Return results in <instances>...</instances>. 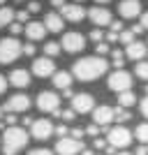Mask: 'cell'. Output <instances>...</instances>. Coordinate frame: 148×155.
Returning <instances> with one entry per match:
<instances>
[{
	"label": "cell",
	"mask_w": 148,
	"mask_h": 155,
	"mask_svg": "<svg viewBox=\"0 0 148 155\" xmlns=\"http://www.w3.org/2000/svg\"><path fill=\"white\" fill-rule=\"evenodd\" d=\"M60 107V97L53 91H42L37 95V109L44 111V114H53V111Z\"/></svg>",
	"instance_id": "7"
},
{
	"label": "cell",
	"mask_w": 148,
	"mask_h": 155,
	"mask_svg": "<svg viewBox=\"0 0 148 155\" xmlns=\"http://www.w3.org/2000/svg\"><path fill=\"white\" fill-rule=\"evenodd\" d=\"M28 155H53V150H49V148H32Z\"/></svg>",
	"instance_id": "38"
},
{
	"label": "cell",
	"mask_w": 148,
	"mask_h": 155,
	"mask_svg": "<svg viewBox=\"0 0 148 155\" xmlns=\"http://www.w3.org/2000/svg\"><path fill=\"white\" fill-rule=\"evenodd\" d=\"M26 35H28V39L30 42H37V39H42L46 35V28H44V23L42 21H30L26 26Z\"/></svg>",
	"instance_id": "20"
},
{
	"label": "cell",
	"mask_w": 148,
	"mask_h": 155,
	"mask_svg": "<svg viewBox=\"0 0 148 155\" xmlns=\"http://www.w3.org/2000/svg\"><path fill=\"white\" fill-rule=\"evenodd\" d=\"M9 84L16 86V88H26V86H30V72H28V70H12V74H9Z\"/></svg>",
	"instance_id": "19"
},
{
	"label": "cell",
	"mask_w": 148,
	"mask_h": 155,
	"mask_svg": "<svg viewBox=\"0 0 148 155\" xmlns=\"http://www.w3.org/2000/svg\"><path fill=\"white\" fill-rule=\"evenodd\" d=\"M109 26H111V32H120L123 30V23H120V21H111Z\"/></svg>",
	"instance_id": "42"
},
{
	"label": "cell",
	"mask_w": 148,
	"mask_h": 155,
	"mask_svg": "<svg viewBox=\"0 0 148 155\" xmlns=\"http://www.w3.org/2000/svg\"><path fill=\"white\" fill-rule=\"evenodd\" d=\"M21 53H23V56H35V44H32V42L21 44Z\"/></svg>",
	"instance_id": "32"
},
{
	"label": "cell",
	"mask_w": 148,
	"mask_h": 155,
	"mask_svg": "<svg viewBox=\"0 0 148 155\" xmlns=\"http://www.w3.org/2000/svg\"><path fill=\"white\" fill-rule=\"evenodd\" d=\"M44 53H46V58L58 56V53H60V44H58V42H46V44H44Z\"/></svg>",
	"instance_id": "26"
},
{
	"label": "cell",
	"mask_w": 148,
	"mask_h": 155,
	"mask_svg": "<svg viewBox=\"0 0 148 155\" xmlns=\"http://www.w3.org/2000/svg\"><path fill=\"white\" fill-rule=\"evenodd\" d=\"M95 109V100L88 93H79V95H72V111L74 114H88V111Z\"/></svg>",
	"instance_id": "11"
},
{
	"label": "cell",
	"mask_w": 148,
	"mask_h": 155,
	"mask_svg": "<svg viewBox=\"0 0 148 155\" xmlns=\"http://www.w3.org/2000/svg\"><path fill=\"white\" fill-rule=\"evenodd\" d=\"M51 77H53V86L60 88V91H65V88H70V86H72V74H70V72L60 70V72H53Z\"/></svg>",
	"instance_id": "21"
},
{
	"label": "cell",
	"mask_w": 148,
	"mask_h": 155,
	"mask_svg": "<svg viewBox=\"0 0 148 155\" xmlns=\"http://www.w3.org/2000/svg\"><path fill=\"white\" fill-rule=\"evenodd\" d=\"M39 9H42V5H39V2H35V0L28 5V12H39Z\"/></svg>",
	"instance_id": "44"
},
{
	"label": "cell",
	"mask_w": 148,
	"mask_h": 155,
	"mask_svg": "<svg viewBox=\"0 0 148 155\" xmlns=\"http://www.w3.org/2000/svg\"><path fill=\"white\" fill-rule=\"evenodd\" d=\"M146 148H148V143H146Z\"/></svg>",
	"instance_id": "60"
},
{
	"label": "cell",
	"mask_w": 148,
	"mask_h": 155,
	"mask_svg": "<svg viewBox=\"0 0 148 155\" xmlns=\"http://www.w3.org/2000/svg\"><path fill=\"white\" fill-rule=\"evenodd\" d=\"M0 116H2V109H0Z\"/></svg>",
	"instance_id": "59"
},
{
	"label": "cell",
	"mask_w": 148,
	"mask_h": 155,
	"mask_svg": "<svg viewBox=\"0 0 148 155\" xmlns=\"http://www.w3.org/2000/svg\"><path fill=\"white\" fill-rule=\"evenodd\" d=\"M63 95H65V97H70V100H72V95H74V93H72V88H65V91H63Z\"/></svg>",
	"instance_id": "52"
},
{
	"label": "cell",
	"mask_w": 148,
	"mask_h": 155,
	"mask_svg": "<svg viewBox=\"0 0 148 155\" xmlns=\"http://www.w3.org/2000/svg\"><path fill=\"white\" fill-rule=\"evenodd\" d=\"M5 88H7V79L2 77V74H0V95L5 93Z\"/></svg>",
	"instance_id": "45"
},
{
	"label": "cell",
	"mask_w": 148,
	"mask_h": 155,
	"mask_svg": "<svg viewBox=\"0 0 148 155\" xmlns=\"http://www.w3.org/2000/svg\"><path fill=\"white\" fill-rule=\"evenodd\" d=\"M60 46H63L67 53H79V51H84V46H86V37L81 35V32H74V30L65 32Z\"/></svg>",
	"instance_id": "6"
},
{
	"label": "cell",
	"mask_w": 148,
	"mask_h": 155,
	"mask_svg": "<svg viewBox=\"0 0 148 155\" xmlns=\"http://www.w3.org/2000/svg\"><path fill=\"white\" fill-rule=\"evenodd\" d=\"M139 19H141V21H139V26H141L143 30H148V12H141V14H139Z\"/></svg>",
	"instance_id": "39"
},
{
	"label": "cell",
	"mask_w": 148,
	"mask_h": 155,
	"mask_svg": "<svg viewBox=\"0 0 148 155\" xmlns=\"http://www.w3.org/2000/svg\"><path fill=\"white\" fill-rule=\"evenodd\" d=\"M113 118L120 120V123H125V120H130V111L123 109V107H118V109H113Z\"/></svg>",
	"instance_id": "28"
},
{
	"label": "cell",
	"mask_w": 148,
	"mask_h": 155,
	"mask_svg": "<svg viewBox=\"0 0 148 155\" xmlns=\"http://www.w3.org/2000/svg\"><path fill=\"white\" fill-rule=\"evenodd\" d=\"M97 5H104V2H109V0H95Z\"/></svg>",
	"instance_id": "54"
},
{
	"label": "cell",
	"mask_w": 148,
	"mask_h": 155,
	"mask_svg": "<svg viewBox=\"0 0 148 155\" xmlns=\"http://www.w3.org/2000/svg\"><path fill=\"white\" fill-rule=\"evenodd\" d=\"M123 53H125V56H127L130 60H136V63H139V60H143V58H146L148 46L143 44V42H136V39H134V42H130V44L125 46V51H123Z\"/></svg>",
	"instance_id": "15"
},
{
	"label": "cell",
	"mask_w": 148,
	"mask_h": 155,
	"mask_svg": "<svg viewBox=\"0 0 148 155\" xmlns=\"http://www.w3.org/2000/svg\"><path fill=\"white\" fill-rule=\"evenodd\" d=\"M2 5H5V0H0V7H2Z\"/></svg>",
	"instance_id": "56"
},
{
	"label": "cell",
	"mask_w": 148,
	"mask_h": 155,
	"mask_svg": "<svg viewBox=\"0 0 148 155\" xmlns=\"http://www.w3.org/2000/svg\"><path fill=\"white\" fill-rule=\"evenodd\" d=\"M107 70H109V63L102 56H86L72 65V77H77L79 81H95Z\"/></svg>",
	"instance_id": "1"
},
{
	"label": "cell",
	"mask_w": 148,
	"mask_h": 155,
	"mask_svg": "<svg viewBox=\"0 0 148 155\" xmlns=\"http://www.w3.org/2000/svg\"><path fill=\"white\" fill-rule=\"evenodd\" d=\"M67 137H72V139H79V141H81V137H84V130H81V127H74Z\"/></svg>",
	"instance_id": "40"
},
{
	"label": "cell",
	"mask_w": 148,
	"mask_h": 155,
	"mask_svg": "<svg viewBox=\"0 0 148 155\" xmlns=\"http://www.w3.org/2000/svg\"><path fill=\"white\" fill-rule=\"evenodd\" d=\"M60 16L67 21H72V23H79V21H84L86 16V9L79 2H72V5H63L60 7Z\"/></svg>",
	"instance_id": "13"
},
{
	"label": "cell",
	"mask_w": 148,
	"mask_h": 155,
	"mask_svg": "<svg viewBox=\"0 0 148 155\" xmlns=\"http://www.w3.org/2000/svg\"><path fill=\"white\" fill-rule=\"evenodd\" d=\"M30 134H32V139L44 141V139H49V137L53 134V123H51V120H46V118L32 120V123H30Z\"/></svg>",
	"instance_id": "8"
},
{
	"label": "cell",
	"mask_w": 148,
	"mask_h": 155,
	"mask_svg": "<svg viewBox=\"0 0 148 155\" xmlns=\"http://www.w3.org/2000/svg\"><path fill=\"white\" fill-rule=\"evenodd\" d=\"M130 30H132V35H139V32H143V28L139 26V23H136V26H132Z\"/></svg>",
	"instance_id": "50"
},
{
	"label": "cell",
	"mask_w": 148,
	"mask_h": 155,
	"mask_svg": "<svg viewBox=\"0 0 148 155\" xmlns=\"http://www.w3.org/2000/svg\"><path fill=\"white\" fill-rule=\"evenodd\" d=\"M134 137H136V139H139L141 143H148V123L136 125V130H134Z\"/></svg>",
	"instance_id": "24"
},
{
	"label": "cell",
	"mask_w": 148,
	"mask_h": 155,
	"mask_svg": "<svg viewBox=\"0 0 148 155\" xmlns=\"http://www.w3.org/2000/svg\"><path fill=\"white\" fill-rule=\"evenodd\" d=\"M107 86H109V91H113V93L130 91V88H132V74H130V72H125V70L111 72L109 79H107Z\"/></svg>",
	"instance_id": "4"
},
{
	"label": "cell",
	"mask_w": 148,
	"mask_h": 155,
	"mask_svg": "<svg viewBox=\"0 0 148 155\" xmlns=\"http://www.w3.org/2000/svg\"><path fill=\"white\" fill-rule=\"evenodd\" d=\"M30 109V97L19 93V95H12L9 100L5 102V111L7 114H23V111Z\"/></svg>",
	"instance_id": "9"
},
{
	"label": "cell",
	"mask_w": 148,
	"mask_h": 155,
	"mask_svg": "<svg viewBox=\"0 0 148 155\" xmlns=\"http://www.w3.org/2000/svg\"><path fill=\"white\" fill-rule=\"evenodd\" d=\"M134 72H136V77H139V79L148 81V60H139L136 67H134Z\"/></svg>",
	"instance_id": "25"
},
{
	"label": "cell",
	"mask_w": 148,
	"mask_h": 155,
	"mask_svg": "<svg viewBox=\"0 0 148 155\" xmlns=\"http://www.w3.org/2000/svg\"><path fill=\"white\" fill-rule=\"evenodd\" d=\"M26 143H28V132L23 127L12 125L2 132V153L5 155H16Z\"/></svg>",
	"instance_id": "2"
},
{
	"label": "cell",
	"mask_w": 148,
	"mask_h": 155,
	"mask_svg": "<svg viewBox=\"0 0 148 155\" xmlns=\"http://www.w3.org/2000/svg\"><path fill=\"white\" fill-rule=\"evenodd\" d=\"M111 60H113V65H116V70H123V63H125V53L123 51H111Z\"/></svg>",
	"instance_id": "27"
},
{
	"label": "cell",
	"mask_w": 148,
	"mask_h": 155,
	"mask_svg": "<svg viewBox=\"0 0 148 155\" xmlns=\"http://www.w3.org/2000/svg\"><path fill=\"white\" fill-rule=\"evenodd\" d=\"M102 37H104V32L100 30V28H93V30H90V39H93V42H102Z\"/></svg>",
	"instance_id": "33"
},
{
	"label": "cell",
	"mask_w": 148,
	"mask_h": 155,
	"mask_svg": "<svg viewBox=\"0 0 148 155\" xmlns=\"http://www.w3.org/2000/svg\"><path fill=\"white\" fill-rule=\"evenodd\" d=\"M79 150H84L79 139H72V137H60L56 141V153L58 155H77Z\"/></svg>",
	"instance_id": "10"
},
{
	"label": "cell",
	"mask_w": 148,
	"mask_h": 155,
	"mask_svg": "<svg viewBox=\"0 0 148 155\" xmlns=\"http://www.w3.org/2000/svg\"><path fill=\"white\" fill-rule=\"evenodd\" d=\"M21 56V42L16 37L0 39V65H9Z\"/></svg>",
	"instance_id": "3"
},
{
	"label": "cell",
	"mask_w": 148,
	"mask_h": 155,
	"mask_svg": "<svg viewBox=\"0 0 148 155\" xmlns=\"http://www.w3.org/2000/svg\"><path fill=\"white\" fill-rule=\"evenodd\" d=\"M146 95H148V86H146Z\"/></svg>",
	"instance_id": "58"
},
{
	"label": "cell",
	"mask_w": 148,
	"mask_h": 155,
	"mask_svg": "<svg viewBox=\"0 0 148 155\" xmlns=\"http://www.w3.org/2000/svg\"><path fill=\"white\" fill-rule=\"evenodd\" d=\"M95 51L100 53V56H104V53H109V42H97Z\"/></svg>",
	"instance_id": "35"
},
{
	"label": "cell",
	"mask_w": 148,
	"mask_h": 155,
	"mask_svg": "<svg viewBox=\"0 0 148 155\" xmlns=\"http://www.w3.org/2000/svg\"><path fill=\"white\" fill-rule=\"evenodd\" d=\"M104 146H107V141H104V139H95V148H97V150L104 148Z\"/></svg>",
	"instance_id": "49"
},
{
	"label": "cell",
	"mask_w": 148,
	"mask_h": 155,
	"mask_svg": "<svg viewBox=\"0 0 148 155\" xmlns=\"http://www.w3.org/2000/svg\"><path fill=\"white\" fill-rule=\"evenodd\" d=\"M53 132L58 134V139H60V137H67V134H70V130H67V125H58V127H53Z\"/></svg>",
	"instance_id": "37"
},
{
	"label": "cell",
	"mask_w": 148,
	"mask_h": 155,
	"mask_svg": "<svg viewBox=\"0 0 148 155\" xmlns=\"http://www.w3.org/2000/svg\"><path fill=\"white\" fill-rule=\"evenodd\" d=\"M118 42H123L125 46H127L130 42H134V35H132V30H120V32H118Z\"/></svg>",
	"instance_id": "29"
},
{
	"label": "cell",
	"mask_w": 148,
	"mask_h": 155,
	"mask_svg": "<svg viewBox=\"0 0 148 155\" xmlns=\"http://www.w3.org/2000/svg\"><path fill=\"white\" fill-rule=\"evenodd\" d=\"M9 30H12V35H19V32L23 30V23H19V21H12V23H9Z\"/></svg>",
	"instance_id": "36"
},
{
	"label": "cell",
	"mask_w": 148,
	"mask_h": 155,
	"mask_svg": "<svg viewBox=\"0 0 148 155\" xmlns=\"http://www.w3.org/2000/svg\"><path fill=\"white\" fill-rule=\"evenodd\" d=\"M104 155H116V148H113V146H109V143H107V146H104Z\"/></svg>",
	"instance_id": "47"
},
{
	"label": "cell",
	"mask_w": 148,
	"mask_h": 155,
	"mask_svg": "<svg viewBox=\"0 0 148 155\" xmlns=\"http://www.w3.org/2000/svg\"><path fill=\"white\" fill-rule=\"evenodd\" d=\"M51 5H53V7H63L65 0H51Z\"/></svg>",
	"instance_id": "51"
},
{
	"label": "cell",
	"mask_w": 148,
	"mask_h": 155,
	"mask_svg": "<svg viewBox=\"0 0 148 155\" xmlns=\"http://www.w3.org/2000/svg\"><path fill=\"white\" fill-rule=\"evenodd\" d=\"M146 46H148V42H146Z\"/></svg>",
	"instance_id": "61"
},
{
	"label": "cell",
	"mask_w": 148,
	"mask_h": 155,
	"mask_svg": "<svg viewBox=\"0 0 148 155\" xmlns=\"http://www.w3.org/2000/svg\"><path fill=\"white\" fill-rule=\"evenodd\" d=\"M107 42H118V32H109V35H107Z\"/></svg>",
	"instance_id": "48"
},
{
	"label": "cell",
	"mask_w": 148,
	"mask_h": 155,
	"mask_svg": "<svg viewBox=\"0 0 148 155\" xmlns=\"http://www.w3.org/2000/svg\"><path fill=\"white\" fill-rule=\"evenodd\" d=\"M86 16H90V21H93V23H95L97 28H102V26H109L111 21V12L109 9H104V7H90L88 12H86Z\"/></svg>",
	"instance_id": "12"
},
{
	"label": "cell",
	"mask_w": 148,
	"mask_h": 155,
	"mask_svg": "<svg viewBox=\"0 0 148 155\" xmlns=\"http://www.w3.org/2000/svg\"><path fill=\"white\" fill-rule=\"evenodd\" d=\"M118 12H120L123 19H134L141 14V2L139 0H123L118 5Z\"/></svg>",
	"instance_id": "17"
},
{
	"label": "cell",
	"mask_w": 148,
	"mask_h": 155,
	"mask_svg": "<svg viewBox=\"0 0 148 155\" xmlns=\"http://www.w3.org/2000/svg\"><path fill=\"white\" fill-rule=\"evenodd\" d=\"M139 107H141V114H143V116L148 118V95H146V97L141 100V104H139Z\"/></svg>",
	"instance_id": "41"
},
{
	"label": "cell",
	"mask_w": 148,
	"mask_h": 155,
	"mask_svg": "<svg viewBox=\"0 0 148 155\" xmlns=\"http://www.w3.org/2000/svg\"><path fill=\"white\" fill-rule=\"evenodd\" d=\"M53 116H56V118H63V120H74V116H77V114H74L72 109H67V111L56 109V111H53Z\"/></svg>",
	"instance_id": "30"
},
{
	"label": "cell",
	"mask_w": 148,
	"mask_h": 155,
	"mask_svg": "<svg viewBox=\"0 0 148 155\" xmlns=\"http://www.w3.org/2000/svg\"><path fill=\"white\" fill-rule=\"evenodd\" d=\"M79 153H81V155H95L93 150H79Z\"/></svg>",
	"instance_id": "53"
},
{
	"label": "cell",
	"mask_w": 148,
	"mask_h": 155,
	"mask_svg": "<svg viewBox=\"0 0 148 155\" xmlns=\"http://www.w3.org/2000/svg\"><path fill=\"white\" fill-rule=\"evenodd\" d=\"M44 28L51 30V32H60L65 28V19L60 16V14H56V12H49L44 16Z\"/></svg>",
	"instance_id": "18"
},
{
	"label": "cell",
	"mask_w": 148,
	"mask_h": 155,
	"mask_svg": "<svg viewBox=\"0 0 148 155\" xmlns=\"http://www.w3.org/2000/svg\"><path fill=\"white\" fill-rule=\"evenodd\" d=\"M130 141H132V132L127 127L118 125V127L107 130V143L113 148H125V146H130Z\"/></svg>",
	"instance_id": "5"
},
{
	"label": "cell",
	"mask_w": 148,
	"mask_h": 155,
	"mask_svg": "<svg viewBox=\"0 0 148 155\" xmlns=\"http://www.w3.org/2000/svg\"><path fill=\"white\" fill-rule=\"evenodd\" d=\"M116 155H132V153H125V150H120V153H116Z\"/></svg>",
	"instance_id": "55"
},
{
	"label": "cell",
	"mask_w": 148,
	"mask_h": 155,
	"mask_svg": "<svg viewBox=\"0 0 148 155\" xmlns=\"http://www.w3.org/2000/svg\"><path fill=\"white\" fill-rule=\"evenodd\" d=\"M100 130H102V127H100V125H95V123H93V125H88V127L84 130V134H90V137H97V134H100Z\"/></svg>",
	"instance_id": "34"
},
{
	"label": "cell",
	"mask_w": 148,
	"mask_h": 155,
	"mask_svg": "<svg viewBox=\"0 0 148 155\" xmlns=\"http://www.w3.org/2000/svg\"><path fill=\"white\" fill-rule=\"evenodd\" d=\"M12 21H14V9H12V7H7V5H2V7H0V28L9 26Z\"/></svg>",
	"instance_id": "23"
},
{
	"label": "cell",
	"mask_w": 148,
	"mask_h": 155,
	"mask_svg": "<svg viewBox=\"0 0 148 155\" xmlns=\"http://www.w3.org/2000/svg\"><path fill=\"white\" fill-rule=\"evenodd\" d=\"M134 102H136V95H134L132 91H123V93H118V104H120L123 109L134 107Z\"/></svg>",
	"instance_id": "22"
},
{
	"label": "cell",
	"mask_w": 148,
	"mask_h": 155,
	"mask_svg": "<svg viewBox=\"0 0 148 155\" xmlns=\"http://www.w3.org/2000/svg\"><path fill=\"white\" fill-rule=\"evenodd\" d=\"M5 123L9 125V127H12V125H16V116H14V114H7V116H5Z\"/></svg>",
	"instance_id": "43"
},
{
	"label": "cell",
	"mask_w": 148,
	"mask_h": 155,
	"mask_svg": "<svg viewBox=\"0 0 148 155\" xmlns=\"http://www.w3.org/2000/svg\"><path fill=\"white\" fill-rule=\"evenodd\" d=\"M53 72H56V65H53L51 58H35L32 60V74H37V77H51Z\"/></svg>",
	"instance_id": "14"
},
{
	"label": "cell",
	"mask_w": 148,
	"mask_h": 155,
	"mask_svg": "<svg viewBox=\"0 0 148 155\" xmlns=\"http://www.w3.org/2000/svg\"><path fill=\"white\" fill-rule=\"evenodd\" d=\"M74 2H79V5H81V2H84V0H74Z\"/></svg>",
	"instance_id": "57"
},
{
	"label": "cell",
	"mask_w": 148,
	"mask_h": 155,
	"mask_svg": "<svg viewBox=\"0 0 148 155\" xmlns=\"http://www.w3.org/2000/svg\"><path fill=\"white\" fill-rule=\"evenodd\" d=\"M134 155H148V148H146V143H143V146H139V148L134 150Z\"/></svg>",
	"instance_id": "46"
},
{
	"label": "cell",
	"mask_w": 148,
	"mask_h": 155,
	"mask_svg": "<svg viewBox=\"0 0 148 155\" xmlns=\"http://www.w3.org/2000/svg\"><path fill=\"white\" fill-rule=\"evenodd\" d=\"M28 16H30V12H28V9H19V12H14V19L19 21V23H26Z\"/></svg>",
	"instance_id": "31"
},
{
	"label": "cell",
	"mask_w": 148,
	"mask_h": 155,
	"mask_svg": "<svg viewBox=\"0 0 148 155\" xmlns=\"http://www.w3.org/2000/svg\"><path fill=\"white\" fill-rule=\"evenodd\" d=\"M90 114H93V123L95 125H109L113 120V107H107V104L93 109Z\"/></svg>",
	"instance_id": "16"
}]
</instances>
